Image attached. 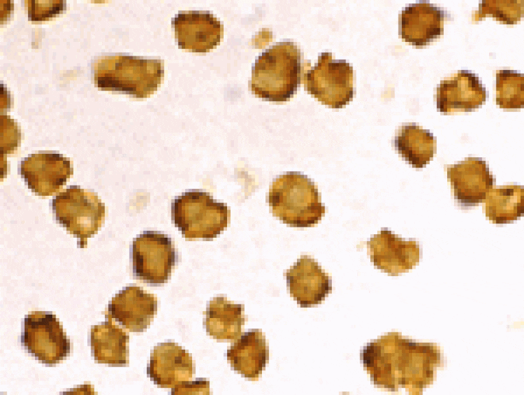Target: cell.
<instances>
[{"instance_id": "6da1fadb", "label": "cell", "mask_w": 524, "mask_h": 395, "mask_svg": "<svg viewBox=\"0 0 524 395\" xmlns=\"http://www.w3.org/2000/svg\"><path fill=\"white\" fill-rule=\"evenodd\" d=\"M300 52L291 42L272 46L256 60L250 87L258 98L283 102L296 92L300 80Z\"/></svg>"}, {"instance_id": "7a4b0ae2", "label": "cell", "mask_w": 524, "mask_h": 395, "mask_svg": "<svg viewBox=\"0 0 524 395\" xmlns=\"http://www.w3.org/2000/svg\"><path fill=\"white\" fill-rule=\"evenodd\" d=\"M268 203L273 214L291 227L313 226L325 212L316 185L298 172H287L274 180Z\"/></svg>"}, {"instance_id": "3957f363", "label": "cell", "mask_w": 524, "mask_h": 395, "mask_svg": "<svg viewBox=\"0 0 524 395\" xmlns=\"http://www.w3.org/2000/svg\"><path fill=\"white\" fill-rule=\"evenodd\" d=\"M93 71L98 88L139 98L148 97L157 89L163 74L159 60L126 55L101 57L95 61Z\"/></svg>"}, {"instance_id": "277c9868", "label": "cell", "mask_w": 524, "mask_h": 395, "mask_svg": "<svg viewBox=\"0 0 524 395\" xmlns=\"http://www.w3.org/2000/svg\"><path fill=\"white\" fill-rule=\"evenodd\" d=\"M229 214L226 204L204 192H184L171 203L172 222L189 239L217 237L227 227Z\"/></svg>"}, {"instance_id": "5b68a950", "label": "cell", "mask_w": 524, "mask_h": 395, "mask_svg": "<svg viewBox=\"0 0 524 395\" xmlns=\"http://www.w3.org/2000/svg\"><path fill=\"white\" fill-rule=\"evenodd\" d=\"M52 209L57 222L78 238L80 247L97 232L105 214L104 204L98 196L78 185H71L56 195Z\"/></svg>"}, {"instance_id": "8992f818", "label": "cell", "mask_w": 524, "mask_h": 395, "mask_svg": "<svg viewBox=\"0 0 524 395\" xmlns=\"http://www.w3.org/2000/svg\"><path fill=\"white\" fill-rule=\"evenodd\" d=\"M307 91L323 104L340 109L353 95V67L344 60H334L324 52L305 76Z\"/></svg>"}, {"instance_id": "52a82bcc", "label": "cell", "mask_w": 524, "mask_h": 395, "mask_svg": "<svg viewBox=\"0 0 524 395\" xmlns=\"http://www.w3.org/2000/svg\"><path fill=\"white\" fill-rule=\"evenodd\" d=\"M133 273L145 282H167L175 263L171 238L154 232H145L134 239L132 247Z\"/></svg>"}, {"instance_id": "ba28073f", "label": "cell", "mask_w": 524, "mask_h": 395, "mask_svg": "<svg viewBox=\"0 0 524 395\" xmlns=\"http://www.w3.org/2000/svg\"><path fill=\"white\" fill-rule=\"evenodd\" d=\"M21 342L27 351L45 363H57L69 352L70 343L55 315L34 312L25 317Z\"/></svg>"}, {"instance_id": "9c48e42d", "label": "cell", "mask_w": 524, "mask_h": 395, "mask_svg": "<svg viewBox=\"0 0 524 395\" xmlns=\"http://www.w3.org/2000/svg\"><path fill=\"white\" fill-rule=\"evenodd\" d=\"M20 174L29 189L38 196H50L73 174L71 162L59 154H33L21 162Z\"/></svg>"}, {"instance_id": "30bf717a", "label": "cell", "mask_w": 524, "mask_h": 395, "mask_svg": "<svg viewBox=\"0 0 524 395\" xmlns=\"http://www.w3.org/2000/svg\"><path fill=\"white\" fill-rule=\"evenodd\" d=\"M171 23L181 49L207 52L220 42L222 25L209 11L180 12Z\"/></svg>"}, {"instance_id": "8fae6325", "label": "cell", "mask_w": 524, "mask_h": 395, "mask_svg": "<svg viewBox=\"0 0 524 395\" xmlns=\"http://www.w3.org/2000/svg\"><path fill=\"white\" fill-rule=\"evenodd\" d=\"M149 374L158 387L173 389L180 386L192 378L191 357L177 343H160L152 350Z\"/></svg>"}, {"instance_id": "7c38bea8", "label": "cell", "mask_w": 524, "mask_h": 395, "mask_svg": "<svg viewBox=\"0 0 524 395\" xmlns=\"http://www.w3.org/2000/svg\"><path fill=\"white\" fill-rule=\"evenodd\" d=\"M291 296L301 306L320 304L331 290L328 275L313 259L299 258L286 273Z\"/></svg>"}, {"instance_id": "4fadbf2b", "label": "cell", "mask_w": 524, "mask_h": 395, "mask_svg": "<svg viewBox=\"0 0 524 395\" xmlns=\"http://www.w3.org/2000/svg\"><path fill=\"white\" fill-rule=\"evenodd\" d=\"M157 310L156 297L139 286H127L112 297L108 317L133 332H141L150 324Z\"/></svg>"}, {"instance_id": "5bb4252c", "label": "cell", "mask_w": 524, "mask_h": 395, "mask_svg": "<svg viewBox=\"0 0 524 395\" xmlns=\"http://www.w3.org/2000/svg\"><path fill=\"white\" fill-rule=\"evenodd\" d=\"M235 340L228 350L232 368L245 378L257 379L268 359L265 336L259 330H251Z\"/></svg>"}, {"instance_id": "9a60e30c", "label": "cell", "mask_w": 524, "mask_h": 395, "mask_svg": "<svg viewBox=\"0 0 524 395\" xmlns=\"http://www.w3.org/2000/svg\"><path fill=\"white\" fill-rule=\"evenodd\" d=\"M128 335L109 321L91 328V352L95 361L112 366L128 362Z\"/></svg>"}, {"instance_id": "2e32d148", "label": "cell", "mask_w": 524, "mask_h": 395, "mask_svg": "<svg viewBox=\"0 0 524 395\" xmlns=\"http://www.w3.org/2000/svg\"><path fill=\"white\" fill-rule=\"evenodd\" d=\"M244 315L241 305L226 297H214L206 307L205 326L210 336L218 340H235L240 336Z\"/></svg>"}, {"instance_id": "e0dca14e", "label": "cell", "mask_w": 524, "mask_h": 395, "mask_svg": "<svg viewBox=\"0 0 524 395\" xmlns=\"http://www.w3.org/2000/svg\"><path fill=\"white\" fill-rule=\"evenodd\" d=\"M29 21H47L66 9V1L60 0L25 1Z\"/></svg>"}, {"instance_id": "ac0fdd59", "label": "cell", "mask_w": 524, "mask_h": 395, "mask_svg": "<svg viewBox=\"0 0 524 395\" xmlns=\"http://www.w3.org/2000/svg\"><path fill=\"white\" fill-rule=\"evenodd\" d=\"M172 394L177 395L209 394V383L204 379L192 382L189 381L180 386L173 388Z\"/></svg>"}]
</instances>
